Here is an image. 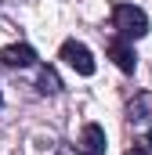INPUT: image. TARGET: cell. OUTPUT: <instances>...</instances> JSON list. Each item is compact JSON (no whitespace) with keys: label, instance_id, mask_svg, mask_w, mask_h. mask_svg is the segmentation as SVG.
I'll list each match as a JSON object with an SVG mask.
<instances>
[{"label":"cell","instance_id":"cell-1","mask_svg":"<svg viewBox=\"0 0 152 155\" xmlns=\"http://www.w3.org/2000/svg\"><path fill=\"white\" fill-rule=\"evenodd\" d=\"M112 29L119 33L123 40H141L149 33V15L134 4H116L112 11Z\"/></svg>","mask_w":152,"mask_h":155},{"label":"cell","instance_id":"cell-2","mask_svg":"<svg viewBox=\"0 0 152 155\" xmlns=\"http://www.w3.org/2000/svg\"><path fill=\"white\" fill-rule=\"evenodd\" d=\"M62 61L76 69L80 76H94V58H91V51L80 43V40H65L62 43Z\"/></svg>","mask_w":152,"mask_h":155},{"label":"cell","instance_id":"cell-3","mask_svg":"<svg viewBox=\"0 0 152 155\" xmlns=\"http://www.w3.org/2000/svg\"><path fill=\"white\" fill-rule=\"evenodd\" d=\"M105 130L98 123H87L80 130V141H76V155H105Z\"/></svg>","mask_w":152,"mask_h":155},{"label":"cell","instance_id":"cell-4","mask_svg":"<svg viewBox=\"0 0 152 155\" xmlns=\"http://www.w3.org/2000/svg\"><path fill=\"white\" fill-rule=\"evenodd\" d=\"M109 58L119 65V72H127V76L138 69V54H134L130 40H123V36H112V40H109Z\"/></svg>","mask_w":152,"mask_h":155},{"label":"cell","instance_id":"cell-5","mask_svg":"<svg viewBox=\"0 0 152 155\" xmlns=\"http://www.w3.org/2000/svg\"><path fill=\"white\" fill-rule=\"evenodd\" d=\"M0 61L7 69H29V65H36V51L29 43H7L0 51Z\"/></svg>","mask_w":152,"mask_h":155},{"label":"cell","instance_id":"cell-6","mask_svg":"<svg viewBox=\"0 0 152 155\" xmlns=\"http://www.w3.org/2000/svg\"><path fill=\"white\" fill-rule=\"evenodd\" d=\"M127 119H130V123H152V90H141V94L130 97Z\"/></svg>","mask_w":152,"mask_h":155},{"label":"cell","instance_id":"cell-7","mask_svg":"<svg viewBox=\"0 0 152 155\" xmlns=\"http://www.w3.org/2000/svg\"><path fill=\"white\" fill-rule=\"evenodd\" d=\"M36 94H43V97H54V94H62V79H58V72H54L51 65H47V69H40Z\"/></svg>","mask_w":152,"mask_h":155},{"label":"cell","instance_id":"cell-8","mask_svg":"<svg viewBox=\"0 0 152 155\" xmlns=\"http://www.w3.org/2000/svg\"><path fill=\"white\" fill-rule=\"evenodd\" d=\"M138 144H141V148L152 155V130H145V134H141V141H138Z\"/></svg>","mask_w":152,"mask_h":155},{"label":"cell","instance_id":"cell-9","mask_svg":"<svg viewBox=\"0 0 152 155\" xmlns=\"http://www.w3.org/2000/svg\"><path fill=\"white\" fill-rule=\"evenodd\" d=\"M127 155H149V152H145L141 144H134V148H130V152H127Z\"/></svg>","mask_w":152,"mask_h":155}]
</instances>
